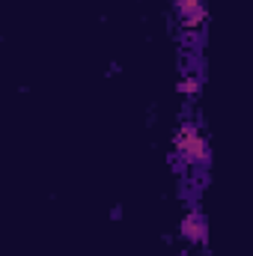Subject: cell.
<instances>
[{"label":"cell","mask_w":253,"mask_h":256,"mask_svg":"<svg viewBox=\"0 0 253 256\" xmlns=\"http://www.w3.org/2000/svg\"><path fill=\"white\" fill-rule=\"evenodd\" d=\"M182 238H188L190 244H206L208 238V230H206V214L202 212H188L182 218Z\"/></svg>","instance_id":"cell-2"},{"label":"cell","mask_w":253,"mask_h":256,"mask_svg":"<svg viewBox=\"0 0 253 256\" xmlns=\"http://www.w3.org/2000/svg\"><path fill=\"white\" fill-rule=\"evenodd\" d=\"M200 90H202V80L196 74H185L179 80V92H185V96H200Z\"/></svg>","instance_id":"cell-3"},{"label":"cell","mask_w":253,"mask_h":256,"mask_svg":"<svg viewBox=\"0 0 253 256\" xmlns=\"http://www.w3.org/2000/svg\"><path fill=\"white\" fill-rule=\"evenodd\" d=\"M173 149L182 158V164H206L208 161V143H206L200 126H194V122L179 126L176 137H173Z\"/></svg>","instance_id":"cell-1"}]
</instances>
